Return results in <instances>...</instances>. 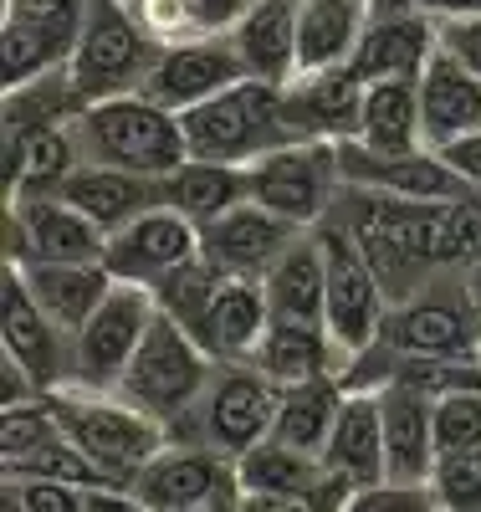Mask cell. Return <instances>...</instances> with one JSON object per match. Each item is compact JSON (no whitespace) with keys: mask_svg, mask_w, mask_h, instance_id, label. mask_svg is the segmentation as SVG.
Returning <instances> with one entry per match:
<instances>
[{"mask_svg":"<svg viewBox=\"0 0 481 512\" xmlns=\"http://www.w3.org/2000/svg\"><path fill=\"white\" fill-rule=\"evenodd\" d=\"M72 139L82 164H113L134 169V175L164 180L169 169L190 159V139L180 113H169L149 93H118L103 103H87L72 123Z\"/></svg>","mask_w":481,"mask_h":512,"instance_id":"1","label":"cell"},{"mask_svg":"<svg viewBox=\"0 0 481 512\" xmlns=\"http://www.w3.org/2000/svg\"><path fill=\"white\" fill-rule=\"evenodd\" d=\"M185 139L195 159H221V164H256L287 144H302L297 128L287 123V98L277 82L261 77H241L236 88L215 93L205 103H195L190 113H180Z\"/></svg>","mask_w":481,"mask_h":512,"instance_id":"2","label":"cell"},{"mask_svg":"<svg viewBox=\"0 0 481 512\" xmlns=\"http://www.w3.org/2000/svg\"><path fill=\"white\" fill-rule=\"evenodd\" d=\"M164 52V41L128 0H93L82 16V31L72 41L67 77L82 93V103H103L118 93H144V82Z\"/></svg>","mask_w":481,"mask_h":512,"instance_id":"3","label":"cell"},{"mask_svg":"<svg viewBox=\"0 0 481 512\" xmlns=\"http://www.w3.org/2000/svg\"><path fill=\"white\" fill-rule=\"evenodd\" d=\"M215 369H221V359H215L185 323H174L169 313H159L149 323V333H144L134 364L123 369L113 395L123 405H134L139 415L159 420L164 431H174V425L195 410V400L205 395V384L215 379Z\"/></svg>","mask_w":481,"mask_h":512,"instance_id":"4","label":"cell"},{"mask_svg":"<svg viewBox=\"0 0 481 512\" xmlns=\"http://www.w3.org/2000/svg\"><path fill=\"white\" fill-rule=\"evenodd\" d=\"M277 395L282 390L256 364H221L215 379L205 384V395L195 400V410L169 431V441H195L241 461L256 441L272 436Z\"/></svg>","mask_w":481,"mask_h":512,"instance_id":"5","label":"cell"},{"mask_svg":"<svg viewBox=\"0 0 481 512\" xmlns=\"http://www.w3.org/2000/svg\"><path fill=\"white\" fill-rule=\"evenodd\" d=\"M52 410H57V425L62 436L77 441L87 456H93L108 477H118L128 487V477L169 441V431L159 420L139 415L134 405H123L118 395H103V390H77V384H62V390L47 395Z\"/></svg>","mask_w":481,"mask_h":512,"instance_id":"6","label":"cell"},{"mask_svg":"<svg viewBox=\"0 0 481 512\" xmlns=\"http://www.w3.org/2000/svg\"><path fill=\"white\" fill-rule=\"evenodd\" d=\"M379 359H400V354H481V308L466 287V272H441L425 282L415 297L389 308L379 344L364 349Z\"/></svg>","mask_w":481,"mask_h":512,"instance_id":"7","label":"cell"},{"mask_svg":"<svg viewBox=\"0 0 481 512\" xmlns=\"http://www.w3.org/2000/svg\"><path fill=\"white\" fill-rule=\"evenodd\" d=\"M246 190H251L256 205L277 210L282 221L313 231L333 210L338 190H343L338 144L302 139V144H287V149H277L267 159H256V164H246Z\"/></svg>","mask_w":481,"mask_h":512,"instance_id":"8","label":"cell"},{"mask_svg":"<svg viewBox=\"0 0 481 512\" xmlns=\"http://www.w3.org/2000/svg\"><path fill=\"white\" fill-rule=\"evenodd\" d=\"M313 231H318L323 256H328V333L348 354V364H354L364 349L379 344L384 318H389V297L369 267L364 246L354 241V231L338 226L333 216H323Z\"/></svg>","mask_w":481,"mask_h":512,"instance_id":"9","label":"cell"},{"mask_svg":"<svg viewBox=\"0 0 481 512\" xmlns=\"http://www.w3.org/2000/svg\"><path fill=\"white\" fill-rule=\"evenodd\" d=\"M154 318H159L154 292L139 287V282H118L103 297V308L87 318L82 333L72 338V379L67 384L113 395L123 369L134 364V354H139V344H144V333H149Z\"/></svg>","mask_w":481,"mask_h":512,"instance_id":"10","label":"cell"},{"mask_svg":"<svg viewBox=\"0 0 481 512\" xmlns=\"http://www.w3.org/2000/svg\"><path fill=\"white\" fill-rule=\"evenodd\" d=\"M108 231L62 195L6 200V262H103Z\"/></svg>","mask_w":481,"mask_h":512,"instance_id":"11","label":"cell"},{"mask_svg":"<svg viewBox=\"0 0 481 512\" xmlns=\"http://www.w3.org/2000/svg\"><path fill=\"white\" fill-rule=\"evenodd\" d=\"M241 77H251V72L231 36H185V41H164L144 93L154 103H164L169 113H190L195 103L236 88Z\"/></svg>","mask_w":481,"mask_h":512,"instance_id":"12","label":"cell"},{"mask_svg":"<svg viewBox=\"0 0 481 512\" xmlns=\"http://www.w3.org/2000/svg\"><path fill=\"white\" fill-rule=\"evenodd\" d=\"M297 236H302V226L282 221L277 210L256 205V200H241V205L226 210V216H215L210 226H200V251H205V262L221 272V277H251V282H261L282 262V251Z\"/></svg>","mask_w":481,"mask_h":512,"instance_id":"13","label":"cell"},{"mask_svg":"<svg viewBox=\"0 0 481 512\" xmlns=\"http://www.w3.org/2000/svg\"><path fill=\"white\" fill-rule=\"evenodd\" d=\"M343 185L400 195V200H471L476 190L441 159V149H410V154H374L364 144H338Z\"/></svg>","mask_w":481,"mask_h":512,"instance_id":"14","label":"cell"},{"mask_svg":"<svg viewBox=\"0 0 481 512\" xmlns=\"http://www.w3.org/2000/svg\"><path fill=\"white\" fill-rule=\"evenodd\" d=\"M200 251V226L185 221L180 210L169 205H154L144 210L139 221H128L123 231L108 236V272L118 282H139V287H154L164 272H174L180 262Z\"/></svg>","mask_w":481,"mask_h":512,"instance_id":"15","label":"cell"},{"mask_svg":"<svg viewBox=\"0 0 481 512\" xmlns=\"http://www.w3.org/2000/svg\"><path fill=\"white\" fill-rule=\"evenodd\" d=\"M231 482H236V461L210 451V446H195V441H164L139 472L128 477V487H134L154 512H185L200 497L221 492Z\"/></svg>","mask_w":481,"mask_h":512,"instance_id":"16","label":"cell"},{"mask_svg":"<svg viewBox=\"0 0 481 512\" xmlns=\"http://www.w3.org/2000/svg\"><path fill=\"white\" fill-rule=\"evenodd\" d=\"M287 123L297 128V139H328L348 144L359 134V113H364V82L354 67H318V72H297L287 88Z\"/></svg>","mask_w":481,"mask_h":512,"instance_id":"17","label":"cell"},{"mask_svg":"<svg viewBox=\"0 0 481 512\" xmlns=\"http://www.w3.org/2000/svg\"><path fill=\"white\" fill-rule=\"evenodd\" d=\"M430 57H435V16L430 11L374 6V21L359 36L348 67L359 72V82H379V77H420Z\"/></svg>","mask_w":481,"mask_h":512,"instance_id":"18","label":"cell"},{"mask_svg":"<svg viewBox=\"0 0 481 512\" xmlns=\"http://www.w3.org/2000/svg\"><path fill=\"white\" fill-rule=\"evenodd\" d=\"M0 338L6 354H16L47 390H62L72 379V338L47 318V308L31 297L26 277L6 262V313H0Z\"/></svg>","mask_w":481,"mask_h":512,"instance_id":"19","label":"cell"},{"mask_svg":"<svg viewBox=\"0 0 481 512\" xmlns=\"http://www.w3.org/2000/svg\"><path fill=\"white\" fill-rule=\"evenodd\" d=\"M236 482L241 492H282V497H313L323 502L328 512L343 507L348 487L328 472V461L318 451H302V446H287L277 436L256 441L241 461H236Z\"/></svg>","mask_w":481,"mask_h":512,"instance_id":"20","label":"cell"},{"mask_svg":"<svg viewBox=\"0 0 481 512\" xmlns=\"http://www.w3.org/2000/svg\"><path fill=\"white\" fill-rule=\"evenodd\" d=\"M379 420H384V477L430 482L435 477V400L410 384H379Z\"/></svg>","mask_w":481,"mask_h":512,"instance_id":"21","label":"cell"},{"mask_svg":"<svg viewBox=\"0 0 481 512\" xmlns=\"http://www.w3.org/2000/svg\"><path fill=\"white\" fill-rule=\"evenodd\" d=\"M52 195L72 200L82 216L98 221L108 236L123 231L128 221H139L144 210L164 205V185L154 175H134V169H113V164H77Z\"/></svg>","mask_w":481,"mask_h":512,"instance_id":"22","label":"cell"},{"mask_svg":"<svg viewBox=\"0 0 481 512\" xmlns=\"http://www.w3.org/2000/svg\"><path fill=\"white\" fill-rule=\"evenodd\" d=\"M420 118L425 144L446 149L466 134H481V77L435 47V57L420 72Z\"/></svg>","mask_w":481,"mask_h":512,"instance_id":"23","label":"cell"},{"mask_svg":"<svg viewBox=\"0 0 481 512\" xmlns=\"http://www.w3.org/2000/svg\"><path fill=\"white\" fill-rule=\"evenodd\" d=\"M272 323V303H267V287L251 282V277H221L210 308L200 318V344L221 359V364H251L261 333Z\"/></svg>","mask_w":481,"mask_h":512,"instance_id":"24","label":"cell"},{"mask_svg":"<svg viewBox=\"0 0 481 512\" xmlns=\"http://www.w3.org/2000/svg\"><path fill=\"white\" fill-rule=\"evenodd\" d=\"M11 267H16V262H11ZM16 272L26 277L31 297L47 308V318H52L67 338H77L82 323L93 318V313L103 308V297L118 287V277L108 272V262H26V267H16Z\"/></svg>","mask_w":481,"mask_h":512,"instance_id":"25","label":"cell"},{"mask_svg":"<svg viewBox=\"0 0 481 512\" xmlns=\"http://www.w3.org/2000/svg\"><path fill=\"white\" fill-rule=\"evenodd\" d=\"M328 472L354 492L369 482H384V420H379V390H348L343 410L323 446Z\"/></svg>","mask_w":481,"mask_h":512,"instance_id":"26","label":"cell"},{"mask_svg":"<svg viewBox=\"0 0 481 512\" xmlns=\"http://www.w3.org/2000/svg\"><path fill=\"white\" fill-rule=\"evenodd\" d=\"M251 364L267 374L277 390L282 384H302V379H323V374H338L348 369V354L333 344V333L323 323H287V318H272L261 344L251 354Z\"/></svg>","mask_w":481,"mask_h":512,"instance_id":"27","label":"cell"},{"mask_svg":"<svg viewBox=\"0 0 481 512\" xmlns=\"http://www.w3.org/2000/svg\"><path fill=\"white\" fill-rule=\"evenodd\" d=\"M231 41H236L251 77L287 88L302 72V62H297V0H251L246 16L231 31Z\"/></svg>","mask_w":481,"mask_h":512,"instance_id":"28","label":"cell"},{"mask_svg":"<svg viewBox=\"0 0 481 512\" xmlns=\"http://www.w3.org/2000/svg\"><path fill=\"white\" fill-rule=\"evenodd\" d=\"M267 287V303H272V318H287V323H323L328 328V256H323V241L318 231H302L282 262L261 277Z\"/></svg>","mask_w":481,"mask_h":512,"instance_id":"29","label":"cell"},{"mask_svg":"<svg viewBox=\"0 0 481 512\" xmlns=\"http://www.w3.org/2000/svg\"><path fill=\"white\" fill-rule=\"evenodd\" d=\"M354 144L374 154H410L425 144V118H420V77H379L364 82V113Z\"/></svg>","mask_w":481,"mask_h":512,"instance_id":"30","label":"cell"},{"mask_svg":"<svg viewBox=\"0 0 481 512\" xmlns=\"http://www.w3.org/2000/svg\"><path fill=\"white\" fill-rule=\"evenodd\" d=\"M374 21V0H297V62L302 72L348 67Z\"/></svg>","mask_w":481,"mask_h":512,"instance_id":"31","label":"cell"},{"mask_svg":"<svg viewBox=\"0 0 481 512\" xmlns=\"http://www.w3.org/2000/svg\"><path fill=\"white\" fill-rule=\"evenodd\" d=\"M159 185H164V205H169V210H180V216L195 221V226H210L215 216H226L231 205L251 200V190H246V169H241V164L195 159V154H190L180 169H169Z\"/></svg>","mask_w":481,"mask_h":512,"instance_id":"32","label":"cell"},{"mask_svg":"<svg viewBox=\"0 0 481 512\" xmlns=\"http://www.w3.org/2000/svg\"><path fill=\"white\" fill-rule=\"evenodd\" d=\"M343 395L348 384L338 374H323V379H302V384H282L277 395V420H272V436L287 441V446H302V451H318L328 446V431L343 410Z\"/></svg>","mask_w":481,"mask_h":512,"instance_id":"33","label":"cell"},{"mask_svg":"<svg viewBox=\"0 0 481 512\" xmlns=\"http://www.w3.org/2000/svg\"><path fill=\"white\" fill-rule=\"evenodd\" d=\"M82 93L72 88L67 67L57 72H41L21 88H6V128H62V123H77L82 113Z\"/></svg>","mask_w":481,"mask_h":512,"instance_id":"34","label":"cell"},{"mask_svg":"<svg viewBox=\"0 0 481 512\" xmlns=\"http://www.w3.org/2000/svg\"><path fill=\"white\" fill-rule=\"evenodd\" d=\"M251 0H144V21L159 41L185 36H231Z\"/></svg>","mask_w":481,"mask_h":512,"instance_id":"35","label":"cell"},{"mask_svg":"<svg viewBox=\"0 0 481 512\" xmlns=\"http://www.w3.org/2000/svg\"><path fill=\"white\" fill-rule=\"evenodd\" d=\"M0 477H52V482H72L82 492H93V487H123L118 477H108L103 466L87 456L77 441H67V436L36 446V451H26L16 461H0Z\"/></svg>","mask_w":481,"mask_h":512,"instance_id":"36","label":"cell"},{"mask_svg":"<svg viewBox=\"0 0 481 512\" xmlns=\"http://www.w3.org/2000/svg\"><path fill=\"white\" fill-rule=\"evenodd\" d=\"M72 47L47 31H36L26 21H11L0 16V72H6V88H21V82L41 77V72H57L67 67Z\"/></svg>","mask_w":481,"mask_h":512,"instance_id":"37","label":"cell"},{"mask_svg":"<svg viewBox=\"0 0 481 512\" xmlns=\"http://www.w3.org/2000/svg\"><path fill=\"white\" fill-rule=\"evenodd\" d=\"M215 287H221V272L205 262V251H195L190 262H180L174 272H164L149 292H154L159 313H169L174 323H185L190 333H200V318H205V308H210Z\"/></svg>","mask_w":481,"mask_h":512,"instance_id":"38","label":"cell"},{"mask_svg":"<svg viewBox=\"0 0 481 512\" xmlns=\"http://www.w3.org/2000/svg\"><path fill=\"white\" fill-rule=\"evenodd\" d=\"M435 456H481V390L435 400Z\"/></svg>","mask_w":481,"mask_h":512,"instance_id":"39","label":"cell"},{"mask_svg":"<svg viewBox=\"0 0 481 512\" xmlns=\"http://www.w3.org/2000/svg\"><path fill=\"white\" fill-rule=\"evenodd\" d=\"M62 436V425H57V410L52 400H36V405H11V410H0V461H16L36 446H47Z\"/></svg>","mask_w":481,"mask_h":512,"instance_id":"40","label":"cell"},{"mask_svg":"<svg viewBox=\"0 0 481 512\" xmlns=\"http://www.w3.org/2000/svg\"><path fill=\"white\" fill-rule=\"evenodd\" d=\"M338 512H446V507H441V497H435L430 482H395V477H384V482L354 487L343 497Z\"/></svg>","mask_w":481,"mask_h":512,"instance_id":"41","label":"cell"},{"mask_svg":"<svg viewBox=\"0 0 481 512\" xmlns=\"http://www.w3.org/2000/svg\"><path fill=\"white\" fill-rule=\"evenodd\" d=\"M87 6H93V0H0V16L26 21V26L47 31V36H57V41H67V47H72L77 31H82Z\"/></svg>","mask_w":481,"mask_h":512,"instance_id":"42","label":"cell"},{"mask_svg":"<svg viewBox=\"0 0 481 512\" xmlns=\"http://www.w3.org/2000/svg\"><path fill=\"white\" fill-rule=\"evenodd\" d=\"M430 487L446 512H481V456H441Z\"/></svg>","mask_w":481,"mask_h":512,"instance_id":"43","label":"cell"},{"mask_svg":"<svg viewBox=\"0 0 481 512\" xmlns=\"http://www.w3.org/2000/svg\"><path fill=\"white\" fill-rule=\"evenodd\" d=\"M435 47L481 77V16H435Z\"/></svg>","mask_w":481,"mask_h":512,"instance_id":"44","label":"cell"},{"mask_svg":"<svg viewBox=\"0 0 481 512\" xmlns=\"http://www.w3.org/2000/svg\"><path fill=\"white\" fill-rule=\"evenodd\" d=\"M6 482H16L31 512H87V492L72 482H52V477H6Z\"/></svg>","mask_w":481,"mask_h":512,"instance_id":"45","label":"cell"},{"mask_svg":"<svg viewBox=\"0 0 481 512\" xmlns=\"http://www.w3.org/2000/svg\"><path fill=\"white\" fill-rule=\"evenodd\" d=\"M52 390L41 384L16 354H0V410H11V405H36V400H47Z\"/></svg>","mask_w":481,"mask_h":512,"instance_id":"46","label":"cell"},{"mask_svg":"<svg viewBox=\"0 0 481 512\" xmlns=\"http://www.w3.org/2000/svg\"><path fill=\"white\" fill-rule=\"evenodd\" d=\"M441 159L456 169V175L481 195V134H466V139H456V144H446L441 149Z\"/></svg>","mask_w":481,"mask_h":512,"instance_id":"47","label":"cell"},{"mask_svg":"<svg viewBox=\"0 0 481 512\" xmlns=\"http://www.w3.org/2000/svg\"><path fill=\"white\" fill-rule=\"evenodd\" d=\"M241 512H328L313 497H282V492H241Z\"/></svg>","mask_w":481,"mask_h":512,"instance_id":"48","label":"cell"},{"mask_svg":"<svg viewBox=\"0 0 481 512\" xmlns=\"http://www.w3.org/2000/svg\"><path fill=\"white\" fill-rule=\"evenodd\" d=\"M87 512H154L134 487H93L87 492Z\"/></svg>","mask_w":481,"mask_h":512,"instance_id":"49","label":"cell"},{"mask_svg":"<svg viewBox=\"0 0 481 512\" xmlns=\"http://www.w3.org/2000/svg\"><path fill=\"white\" fill-rule=\"evenodd\" d=\"M185 512H241V482H231V487H221V492L200 497V502L185 507Z\"/></svg>","mask_w":481,"mask_h":512,"instance_id":"50","label":"cell"},{"mask_svg":"<svg viewBox=\"0 0 481 512\" xmlns=\"http://www.w3.org/2000/svg\"><path fill=\"white\" fill-rule=\"evenodd\" d=\"M0 482H6V477H0ZM0 512H31V507L21 502V492H16V482H6V487H0Z\"/></svg>","mask_w":481,"mask_h":512,"instance_id":"51","label":"cell"},{"mask_svg":"<svg viewBox=\"0 0 481 512\" xmlns=\"http://www.w3.org/2000/svg\"><path fill=\"white\" fill-rule=\"evenodd\" d=\"M466 287H471V297H476V308H481V262H476V267H466Z\"/></svg>","mask_w":481,"mask_h":512,"instance_id":"52","label":"cell"},{"mask_svg":"<svg viewBox=\"0 0 481 512\" xmlns=\"http://www.w3.org/2000/svg\"><path fill=\"white\" fill-rule=\"evenodd\" d=\"M128 6H139V11H144V0H128Z\"/></svg>","mask_w":481,"mask_h":512,"instance_id":"53","label":"cell"}]
</instances>
